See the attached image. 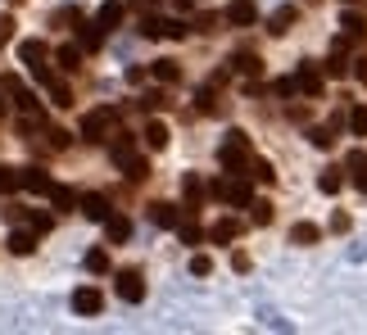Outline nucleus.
Wrapping results in <instances>:
<instances>
[{
    "mask_svg": "<svg viewBox=\"0 0 367 335\" xmlns=\"http://www.w3.org/2000/svg\"><path fill=\"white\" fill-rule=\"evenodd\" d=\"M105 236H109V245H123V240L132 236V222L123 213H109L105 217Z\"/></svg>",
    "mask_w": 367,
    "mask_h": 335,
    "instance_id": "nucleus-15",
    "label": "nucleus"
},
{
    "mask_svg": "<svg viewBox=\"0 0 367 335\" xmlns=\"http://www.w3.org/2000/svg\"><path fill=\"white\" fill-rule=\"evenodd\" d=\"M218 159H222V168L240 173L245 163H254V145H249V136H245V131H227V141H222Z\"/></svg>",
    "mask_w": 367,
    "mask_h": 335,
    "instance_id": "nucleus-2",
    "label": "nucleus"
},
{
    "mask_svg": "<svg viewBox=\"0 0 367 335\" xmlns=\"http://www.w3.org/2000/svg\"><path fill=\"white\" fill-rule=\"evenodd\" d=\"M182 191H186V199H191V204H200V195H205V182H200V177H186V182H182Z\"/></svg>",
    "mask_w": 367,
    "mask_h": 335,
    "instance_id": "nucleus-35",
    "label": "nucleus"
},
{
    "mask_svg": "<svg viewBox=\"0 0 367 335\" xmlns=\"http://www.w3.org/2000/svg\"><path fill=\"white\" fill-rule=\"evenodd\" d=\"M231 73H245V77H259L263 73V59L254 50H236L231 54Z\"/></svg>",
    "mask_w": 367,
    "mask_h": 335,
    "instance_id": "nucleus-13",
    "label": "nucleus"
},
{
    "mask_svg": "<svg viewBox=\"0 0 367 335\" xmlns=\"http://www.w3.org/2000/svg\"><path fill=\"white\" fill-rule=\"evenodd\" d=\"M209 191H213L218 199H227L231 208H245L249 199H254V186H249L245 177H222V182H213Z\"/></svg>",
    "mask_w": 367,
    "mask_h": 335,
    "instance_id": "nucleus-3",
    "label": "nucleus"
},
{
    "mask_svg": "<svg viewBox=\"0 0 367 335\" xmlns=\"http://www.w3.org/2000/svg\"><path fill=\"white\" fill-rule=\"evenodd\" d=\"M123 14H127V10H123L118 0H105V5H100V14H96V23L109 32V28H118V23H123Z\"/></svg>",
    "mask_w": 367,
    "mask_h": 335,
    "instance_id": "nucleus-20",
    "label": "nucleus"
},
{
    "mask_svg": "<svg viewBox=\"0 0 367 335\" xmlns=\"http://www.w3.org/2000/svg\"><path fill=\"white\" fill-rule=\"evenodd\" d=\"M317 236H322L317 222H295L291 227V245H317Z\"/></svg>",
    "mask_w": 367,
    "mask_h": 335,
    "instance_id": "nucleus-22",
    "label": "nucleus"
},
{
    "mask_svg": "<svg viewBox=\"0 0 367 335\" xmlns=\"http://www.w3.org/2000/svg\"><path fill=\"white\" fill-rule=\"evenodd\" d=\"M140 105H145V109H163V105H168V100H163V91H150V96L140 100Z\"/></svg>",
    "mask_w": 367,
    "mask_h": 335,
    "instance_id": "nucleus-45",
    "label": "nucleus"
},
{
    "mask_svg": "<svg viewBox=\"0 0 367 335\" xmlns=\"http://www.w3.org/2000/svg\"><path fill=\"white\" fill-rule=\"evenodd\" d=\"M345 122H349V131H354V136H367V105H354L345 114Z\"/></svg>",
    "mask_w": 367,
    "mask_h": 335,
    "instance_id": "nucleus-29",
    "label": "nucleus"
},
{
    "mask_svg": "<svg viewBox=\"0 0 367 335\" xmlns=\"http://www.w3.org/2000/svg\"><path fill=\"white\" fill-rule=\"evenodd\" d=\"M209 272H213V259H209V254H195V259H191V277H209Z\"/></svg>",
    "mask_w": 367,
    "mask_h": 335,
    "instance_id": "nucleus-40",
    "label": "nucleus"
},
{
    "mask_svg": "<svg viewBox=\"0 0 367 335\" xmlns=\"http://www.w3.org/2000/svg\"><path fill=\"white\" fill-rule=\"evenodd\" d=\"M354 77H358V82L367 87V64H358V68H354Z\"/></svg>",
    "mask_w": 367,
    "mask_h": 335,
    "instance_id": "nucleus-49",
    "label": "nucleus"
},
{
    "mask_svg": "<svg viewBox=\"0 0 367 335\" xmlns=\"http://www.w3.org/2000/svg\"><path fill=\"white\" fill-rule=\"evenodd\" d=\"M295 5H281V10H272V19H268V32L272 36H281V32H291V23H295Z\"/></svg>",
    "mask_w": 367,
    "mask_h": 335,
    "instance_id": "nucleus-18",
    "label": "nucleus"
},
{
    "mask_svg": "<svg viewBox=\"0 0 367 335\" xmlns=\"http://www.w3.org/2000/svg\"><path fill=\"white\" fill-rule=\"evenodd\" d=\"M0 118H5V105H0Z\"/></svg>",
    "mask_w": 367,
    "mask_h": 335,
    "instance_id": "nucleus-50",
    "label": "nucleus"
},
{
    "mask_svg": "<svg viewBox=\"0 0 367 335\" xmlns=\"http://www.w3.org/2000/svg\"><path fill=\"white\" fill-rule=\"evenodd\" d=\"M5 245H10V254L28 259V254L36 249V231H10V240H5Z\"/></svg>",
    "mask_w": 367,
    "mask_h": 335,
    "instance_id": "nucleus-19",
    "label": "nucleus"
},
{
    "mask_svg": "<svg viewBox=\"0 0 367 335\" xmlns=\"http://www.w3.org/2000/svg\"><path fill=\"white\" fill-rule=\"evenodd\" d=\"M50 204H54V208H59V213H68V208H73V204H77V195H73V191H68V186H50Z\"/></svg>",
    "mask_w": 367,
    "mask_h": 335,
    "instance_id": "nucleus-30",
    "label": "nucleus"
},
{
    "mask_svg": "<svg viewBox=\"0 0 367 335\" xmlns=\"http://www.w3.org/2000/svg\"><path fill=\"white\" fill-rule=\"evenodd\" d=\"M254 177H259V182H277V173H272L268 159H254Z\"/></svg>",
    "mask_w": 367,
    "mask_h": 335,
    "instance_id": "nucleus-42",
    "label": "nucleus"
},
{
    "mask_svg": "<svg viewBox=\"0 0 367 335\" xmlns=\"http://www.w3.org/2000/svg\"><path fill=\"white\" fill-rule=\"evenodd\" d=\"M114 127H118V109L114 105H100V109H91L87 118H82V141H109L114 136Z\"/></svg>",
    "mask_w": 367,
    "mask_h": 335,
    "instance_id": "nucleus-1",
    "label": "nucleus"
},
{
    "mask_svg": "<svg viewBox=\"0 0 367 335\" xmlns=\"http://www.w3.org/2000/svg\"><path fill=\"white\" fill-rule=\"evenodd\" d=\"M10 36H14V19H10V14H0V45L10 41Z\"/></svg>",
    "mask_w": 367,
    "mask_h": 335,
    "instance_id": "nucleus-44",
    "label": "nucleus"
},
{
    "mask_svg": "<svg viewBox=\"0 0 367 335\" xmlns=\"http://www.w3.org/2000/svg\"><path fill=\"white\" fill-rule=\"evenodd\" d=\"M209 236H213L218 245H227V240H236V236H240V222H236V217H222V222H218Z\"/></svg>",
    "mask_w": 367,
    "mask_h": 335,
    "instance_id": "nucleus-27",
    "label": "nucleus"
},
{
    "mask_svg": "<svg viewBox=\"0 0 367 335\" xmlns=\"http://www.w3.org/2000/svg\"><path fill=\"white\" fill-rule=\"evenodd\" d=\"M322 68H313V64H300L295 68V87H300V96H308V100H317L322 96Z\"/></svg>",
    "mask_w": 367,
    "mask_h": 335,
    "instance_id": "nucleus-5",
    "label": "nucleus"
},
{
    "mask_svg": "<svg viewBox=\"0 0 367 335\" xmlns=\"http://www.w3.org/2000/svg\"><path fill=\"white\" fill-rule=\"evenodd\" d=\"M254 19H259V5H254V0H231L227 5V23H236V28H249Z\"/></svg>",
    "mask_w": 367,
    "mask_h": 335,
    "instance_id": "nucleus-11",
    "label": "nucleus"
},
{
    "mask_svg": "<svg viewBox=\"0 0 367 335\" xmlns=\"http://www.w3.org/2000/svg\"><path fill=\"white\" fill-rule=\"evenodd\" d=\"M36 82H45V91H50V105H59V109L73 105V91H68V82H59L50 68H41V73H36Z\"/></svg>",
    "mask_w": 367,
    "mask_h": 335,
    "instance_id": "nucleus-7",
    "label": "nucleus"
},
{
    "mask_svg": "<svg viewBox=\"0 0 367 335\" xmlns=\"http://www.w3.org/2000/svg\"><path fill=\"white\" fill-rule=\"evenodd\" d=\"M150 222H154V227H168V231H173L177 222H182V208H177V204H150Z\"/></svg>",
    "mask_w": 367,
    "mask_h": 335,
    "instance_id": "nucleus-16",
    "label": "nucleus"
},
{
    "mask_svg": "<svg viewBox=\"0 0 367 335\" xmlns=\"http://www.w3.org/2000/svg\"><path fill=\"white\" fill-rule=\"evenodd\" d=\"M145 145H150V150H163V145H168V127H163L159 118L145 127Z\"/></svg>",
    "mask_w": 367,
    "mask_h": 335,
    "instance_id": "nucleus-31",
    "label": "nucleus"
},
{
    "mask_svg": "<svg viewBox=\"0 0 367 335\" xmlns=\"http://www.w3.org/2000/svg\"><path fill=\"white\" fill-rule=\"evenodd\" d=\"M340 186H345V177H340V168H326V173L317 177V191H322V195H340Z\"/></svg>",
    "mask_w": 367,
    "mask_h": 335,
    "instance_id": "nucleus-28",
    "label": "nucleus"
},
{
    "mask_svg": "<svg viewBox=\"0 0 367 335\" xmlns=\"http://www.w3.org/2000/svg\"><path fill=\"white\" fill-rule=\"evenodd\" d=\"M14 191H23L19 168H0V195H14Z\"/></svg>",
    "mask_w": 367,
    "mask_h": 335,
    "instance_id": "nucleus-34",
    "label": "nucleus"
},
{
    "mask_svg": "<svg viewBox=\"0 0 367 335\" xmlns=\"http://www.w3.org/2000/svg\"><path fill=\"white\" fill-rule=\"evenodd\" d=\"M82 263H87L91 277H105V272H109V254H105V249H91V254H87Z\"/></svg>",
    "mask_w": 367,
    "mask_h": 335,
    "instance_id": "nucleus-33",
    "label": "nucleus"
},
{
    "mask_svg": "<svg viewBox=\"0 0 367 335\" xmlns=\"http://www.w3.org/2000/svg\"><path fill=\"white\" fill-rule=\"evenodd\" d=\"M231 268H236V272H249V254H231Z\"/></svg>",
    "mask_w": 367,
    "mask_h": 335,
    "instance_id": "nucleus-48",
    "label": "nucleus"
},
{
    "mask_svg": "<svg viewBox=\"0 0 367 335\" xmlns=\"http://www.w3.org/2000/svg\"><path fill=\"white\" fill-rule=\"evenodd\" d=\"M100 308H105V299H100V290H96V285H82V290H73V313L96 317Z\"/></svg>",
    "mask_w": 367,
    "mask_h": 335,
    "instance_id": "nucleus-9",
    "label": "nucleus"
},
{
    "mask_svg": "<svg viewBox=\"0 0 367 335\" xmlns=\"http://www.w3.org/2000/svg\"><path fill=\"white\" fill-rule=\"evenodd\" d=\"M5 222H28V231H36V236H45V231L54 227V217L50 213H32V208H5Z\"/></svg>",
    "mask_w": 367,
    "mask_h": 335,
    "instance_id": "nucleus-4",
    "label": "nucleus"
},
{
    "mask_svg": "<svg viewBox=\"0 0 367 335\" xmlns=\"http://www.w3.org/2000/svg\"><path fill=\"white\" fill-rule=\"evenodd\" d=\"M177 236H182V245H200V236H205V231L195 227V222H177Z\"/></svg>",
    "mask_w": 367,
    "mask_h": 335,
    "instance_id": "nucleus-37",
    "label": "nucleus"
},
{
    "mask_svg": "<svg viewBox=\"0 0 367 335\" xmlns=\"http://www.w3.org/2000/svg\"><path fill=\"white\" fill-rule=\"evenodd\" d=\"M345 5H358V0H345Z\"/></svg>",
    "mask_w": 367,
    "mask_h": 335,
    "instance_id": "nucleus-51",
    "label": "nucleus"
},
{
    "mask_svg": "<svg viewBox=\"0 0 367 335\" xmlns=\"http://www.w3.org/2000/svg\"><path fill=\"white\" fill-rule=\"evenodd\" d=\"M363 32H367L363 14H354V10L345 5V14H340V36H345V41H363Z\"/></svg>",
    "mask_w": 367,
    "mask_h": 335,
    "instance_id": "nucleus-14",
    "label": "nucleus"
},
{
    "mask_svg": "<svg viewBox=\"0 0 367 335\" xmlns=\"http://www.w3.org/2000/svg\"><path fill=\"white\" fill-rule=\"evenodd\" d=\"M77 204H82V217H91V222H105V217L114 213V208H109V199H105V195H82Z\"/></svg>",
    "mask_w": 367,
    "mask_h": 335,
    "instance_id": "nucleus-12",
    "label": "nucleus"
},
{
    "mask_svg": "<svg viewBox=\"0 0 367 335\" xmlns=\"http://www.w3.org/2000/svg\"><path fill=\"white\" fill-rule=\"evenodd\" d=\"M118 299L123 303H140L145 299V277H140V272H118Z\"/></svg>",
    "mask_w": 367,
    "mask_h": 335,
    "instance_id": "nucleus-6",
    "label": "nucleus"
},
{
    "mask_svg": "<svg viewBox=\"0 0 367 335\" xmlns=\"http://www.w3.org/2000/svg\"><path fill=\"white\" fill-rule=\"evenodd\" d=\"M82 50H100V45H105V28H100V23H82Z\"/></svg>",
    "mask_w": 367,
    "mask_h": 335,
    "instance_id": "nucleus-26",
    "label": "nucleus"
},
{
    "mask_svg": "<svg viewBox=\"0 0 367 335\" xmlns=\"http://www.w3.org/2000/svg\"><path fill=\"white\" fill-rule=\"evenodd\" d=\"M150 77H159V82L177 87V82H182V68H177L173 59H154V64H150Z\"/></svg>",
    "mask_w": 367,
    "mask_h": 335,
    "instance_id": "nucleus-21",
    "label": "nucleus"
},
{
    "mask_svg": "<svg viewBox=\"0 0 367 335\" xmlns=\"http://www.w3.org/2000/svg\"><path fill=\"white\" fill-rule=\"evenodd\" d=\"M349 168H354V177L367 173V154H363V150H349Z\"/></svg>",
    "mask_w": 367,
    "mask_h": 335,
    "instance_id": "nucleus-43",
    "label": "nucleus"
},
{
    "mask_svg": "<svg viewBox=\"0 0 367 335\" xmlns=\"http://www.w3.org/2000/svg\"><path fill=\"white\" fill-rule=\"evenodd\" d=\"M331 231H340V236H345V231H349V213H335L331 217Z\"/></svg>",
    "mask_w": 367,
    "mask_h": 335,
    "instance_id": "nucleus-47",
    "label": "nucleus"
},
{
    "mask_svg": "<svg viewBox=\"0 0 367 335\" xmlns=\"http://www.w3.org/2000/svg\"><path fill=\"white\" fill-rule=\"evenodd\" d=\"M195 109H200V114H222V100H218L213 87H200L195 91Z\"/></svg>",
    "mask_w": 367,
    "mask_h": 335,
    "instance_id": "nucleus-25",
    "label": "nucleus"
},
{
    "mask_svg": "<svg viewBox=\"0 0 367 335\" xmlns=\"http://www.w3.org/2000/svg\"><path fill=\"white\" fill-rule=\"evenodd\" d=\"M186 32H191V28H186L182 19H163V36H173V41H182Z\"/></svg>",
    "mask_w": 367,
    "mask_h": 335,
    "instance_id": "nucleus-38",
    "label": "nucleus"
},
{
    "mask_svg": "<svg viewBox=\"0 0 367 335\" xmlns=\"http://www.w3.org/2000/svg\"><path fill=\"white\" fill-rule=\"evenodd\" d=\"M308 141L317 150H335V127H308Z\"/></svg>",
    "mask_w": 367,
    "mask_h": 335,
    "instance_id": "nucleus-32",
    "label": "nucleus"
},
{
    "mask_svg": "<svg viewBox=\"0 0 367 335\" xmlns=\"http://www.w3.org/2000/svg\"><path fill=\"white\" fill-rule=\"evenodd\" d=\"M295 77H277V82H272V96H295Z\"/></svg>",
    "mask_w": 367,
    "mask_h": 335,
    "instance_id": "nucleus-41",
    "label": "nucleus"
},
{
    "mask_svg": "<svg viewBox=\"0 0 367 335\" xmlns=\"http://www.w3.org/2000/svg\"><path fill=\"white\" fill-rule=\"evenodd\" d=\"M54 64L64 68V73H77V68H82V45H59Z\"/></svg>",
    "mask_w": 367,
    "mask_h": 335,
    "instance_id": "nucleus-23",
    "label": "nucleus"
},
{
    "mask_svg": "<svg viewBox=\"0 0 367 335\" xmlns=\"http://www.w3.org/2000/svg\"><path fill=\"white\" fill-rule=\"evenodd\" d=\"M19 182H23V191H32V195H50V173H45V168H19Z\"/></svg>",
    "mask_w": 367,
    "mask_h": 335,
    "instance_id": "nucleus-10",
    "label": "nucleus"
},
{
    "mask_svg": "<svg viewBox=\"0 0 367 335\" xmlns=\"http://www.w3.org/2000/svg\"><path fill=\"white\" fill-rule=\"evenodd\" d=\"M45 136H50V150H68V141H73L64 127H45Z\"/></svg>",
    "mask_w": 367,
    "mask_h": 335,
    "instance_id": "nucleus-39",
    "label": "nucleus"
},
{
    "mask_svg": "<svg viewBox=\"0 0 367 335\" xmlns=\"http://www.w3.org/2000/svg\"><path fill=\"white\" fill-rule=\"evenodd\" d=\"M19 59L28 68H32V73H41L45 68V59H50V50H45V41H36V36H28V41L19 45Z\"/></svg>",
    "mask_w": 367,
    "mask_h": 335,
    "instance_id": "nucleus-8",
    "label": "nucleus"
},
{
    "mask_svg": "<svg viewBox=\"0 0 367 335\" xmlns=\"http://www.w3.org/2000/svg\"><path fill=\"white\" fill-rule=\"evenodd\" d=\"M249 208H254V227H268V222H272V204H268V199H254Z\"/></svg>",
    "mask_w": 367,
    "mask_h": 335,
    "instance_id": "nucleus-36",
    "label": "nucleus"
},
{
    "mask_svg": "<svg viewBox=\"0 0 367 335\" xmlns=\"http://www.w3.org/2000/svg\"><path fill=\"white\" fill-rule=\"evenodd\" d=\"M118 168H123V177H127V182H145V177H150V163L140 159V154H132V159H123Z\"/></svg>",
    "mask_w": 367,
    "mask_h": 335,
    "instance_id": "nucleus-24",
    "label": "nucleus"
},
{
    "mask_svg": "<svg viewBox=\"0 0 367 335\" xmlns=\"http://www.w3.org/2000/svg\"><path fill=\"white\" fill-rule=\"evenodd\" d=\"M322 73H326V77H345V73H349V64H345V36L335 41V50H331V54H326Z\"/></svg>",
    "mask_w": 367,
    "mask_h": 335,
    "instance_id": "nucleus-17",
    "label": "nucleus"
},
{
    "mask_svg": "<svg viewBox=\"0 0 367 335\" xmlns=\"http://www.w3.org/2000/svg\"><path fill=\"white\" fill-rule=\"evenodd\" d=\"M213 23H218L213 14H200V19H195V32H213Z\"/></svg>",
    "mask_w": 367,
    "mask_h": 335,
    "instance_id": "nucleus-46",
    "label": "nucleus"
}]
</instances>
